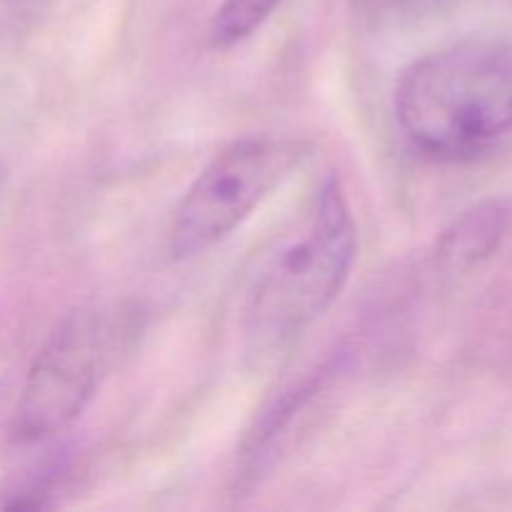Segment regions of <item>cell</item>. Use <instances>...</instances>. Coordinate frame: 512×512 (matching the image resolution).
Here are the masks:
<instances>
[{
    "label": "cell",
    "instance_id": "8",
    "mask_svg": "<svg viewBox=\"0 0 512 512\" xmlns=\"http://www.w3.org/2000/svg\"><path fill=\"white\" fill-rule=\"evenodd\" d=\"M5 180H8V168H5V163H3V160H0V195H3Z\"/></svg>",
    "mask_w": 512,
    "mask_h": 512
},
{
    "label": "cell",
    "instance_id": "3",
    "mask_svg": "<svg viewBox=\"0 0 512 512\" xmlns=\"http://www.w3.org/2000/svg\"><path fill=\"white\" fill-rule=\"evenodd\" d=\"M135 330L133 310L80 305L65 313L25 375L10 415V443L35 448L68 433Z\"/></svg>",
    "mask_w": 512,
    "mask_h": 512
},
{
    "label": "cell",
    "instance_id": "7",
    "mask_svg": "<svg viewBox=\"0 0 512 512\" xmlns=\"http://www.w3.org/2000/svg\"><path fill=\"white\" fill-rule=\"evenodd\" d=\"M55 5L58 0H0V43L28 35Z\"/></svg>",
    "mask_w": 512,
    "mask_h": 512
},
{
    "label": "cell",
    "instance_id": "4",
    "mask_svg": "<svg viewBox=\"0 0 512 512\" xmlns=\"http://www.w3.org/2000/svg\"><path fill=\"white\" fill-rule=\"evenodd\" d=\"M310 153L308 140L278 135H245L223 145L195 175L170 218V258L183 263L223 243Z\"/></svg>",
    "mask_w": 512,
    "mask_h": 512
},
{
    "label": "cell",
    "instance_id": "2",
    "mask_svg": "<svg viewBox=\"0 0 512 512\" xmlns=\"http://www.w3.org/2000/svg\"><path fill=\"white\" fill-rule=\"evenodd\" d=\"M393 108L420 153L463 160L493 148L512 133V40L475 35L413 60Z\"/></svg>",
    "mask_w": 512,
    "mask_h": 512
},
{
    "label": "cell",
    "instance_id": "5",
    "mask_svg": "<svg viewBox=\"0 0 512 512\" xmlns=\"http://www.w3.org/2000/svg\"><path fill=\"white\" fill-rule=\"evenodd\" d=\"M512 228L508 200H483L463 210L435 243V263L443 273L465 275L488 263Z\"/></svg>",
    "mask_w": 512,
    "mask_h": 512
},
{
    "label": "cell",
    "instance_id": "1",
    "mask_svg": "<svg viewBox=\"0 0 512 512\" xmlns=\"http://www.w3.org/2000/svg\"><path fill=\"white\" fill-rule=\"evenodd\" d=\"M358 225L338 175H328L308 210L253 275L243 305L248 358L268 360L295 343L348 285Z\"/></svg>",
    "mask_w": 512,
    "mask_h": 512
},
{
    "label": "cell",
    "instance_id": "6",
    "mask_svg": "<svg viewBox=\"0 0 512 512\" xmlns=\"http://www.w3.org/2000/svg\"><path fill=\"white\" fill-rule=\"evenodd\" d=\"M285 0H223L208 28L213 50H230L258 33Z\"/></svg>",
    "mask_w": 512,
    "mask_h": 512
}]
</instances>
